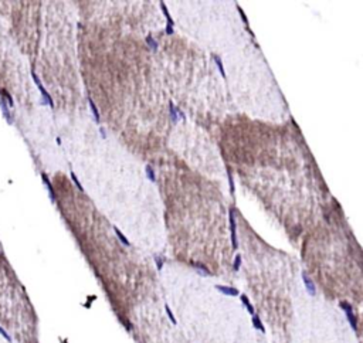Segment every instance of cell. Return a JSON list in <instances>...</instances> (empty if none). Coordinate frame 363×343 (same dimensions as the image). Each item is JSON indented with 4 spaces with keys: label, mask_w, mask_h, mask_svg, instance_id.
Returning a JSON list of instances; mask_svg holds the SVG:
<instances>
[{
    "label": "cell",
    "mask_w": 363,
    "mask_h": 343,
    "mask_svg": "<svg viewBox=\"0 0 363 343\" xmlns=\"http://www.w3.org/2000/svg\"><path fill=\"white\" fill-rule=\"evenodd\" d=\"M241 298V302H243V305L247 308V311H248V313L250 315H255V311H254V306L251 305V302L248 300V298L245 296V295H241L240 296Z\"/></svg>",
    "instance_id": "7c38bea8"
},
{
    "label": "cell",
    "mask_w": 363,
    "mask_h": 343,
    "mask_svg": "<svg viewBox=\"0 0 363 343\" xmlns=\"http://www.w3.org/2000/svg\"><path fill=\"white\" fill-rule=\"evenodd\" d=\"M253 326L255 327V329H258V330H261V332L264 333L265 332V327H264V325H262V322H261V319L257 315H253Z\"/></svg>",
    "instance_id": "9a60e30c"
},
{
    "label": "cell",
    "mask_w": 363,
    "mask_h": 343,
    "mask_svg": "<svg viewBox=\"0 0 363 343\" xmlns=\"http://www.w3.org/2000/svg\"><path fill=\"white\" fill-rule=\"evenodd\" d=\"M3 97H4V99H7V104H9V107H10V108L14 107V102H13V99H11L10 94L6 91V89H3Z\"/></svg>",
    "instance_id": "44dd1931"
},
{
    "label": "cell",
    "mask_w": 363,
    "mask_h": 343,
    "mask_svg": "<svg viewBox=\"0 0 363 343\" xmlns=\"http://www.w3.org/2000/svg\"><path fill=\"white\" fill-rule=\"evenodd\" d=\"M169 111H170V119H172V122L176 123L177 121H179V115H177V111H176V107H174V104L172 101L169 102Z\"/></svg>",
    "instance_id": "8fae6325"
},
{
    "label": "cell",
    "mask_w": 363,
    "mask_h": 343,
    "mask_svg": "<svg viewBox=\"0 0 363 343\" xmlns=\"http://www.w3.org/2000/svg\"><path fill=\"white\" fill-rule=\"evenodd\" d=\"M145 173H146V177L151 180V182H155V180H156L155 170H153V167H152L151 165H146V166H145Z\"/></svg>",
    "instance_id": "e0dca14e"
},
{
    "label": "cell",
    "mask_w": 363,
    "mask_h": 343,
    "mask_svg": "<svg viewBox=\"0 0 363 343\" xmlns=\"http://www.w3.org/2000/svg\"><path fill=\"white\" fill-rule=\"evenodd\" d=\"M302 281H303V284H305V288H306V291H308V294L311 295V296H315V295H316V288H315L314 281L309 278L305 272L302 274Z\"/></svg>",
    "instance_id": "8992f818"
},
{
    "label": "cell",
    "mask_w": 363,
    "mask_h": 343,
    "mask_svg": "<svg viewBox=\"0 0 363 343\" xmlns=\"http://www.w3.org/2000/svg\"><path fill=\"white\" fill-rule=\"evenodd\" d=\"M31 75H33V80H34V82H36L37 88L40 89V92H41V104H43V105H50L51 108H54V102H53L51 97H50V94L47 92V89H45L44 85L41 84V81L38 80V77H37V74L34 72V70H31Z\"/></svg>",
    "instance_id": "6da1fadb"
},
{
    "label": "cell",
    "mask_w": 363,
    "mask_h": 343,
    "mask_svg": "<svg viewBox=\"0 0 363 343\" xmlns=\"http://www.w3.org/2000/svg\"><path fill=\"white\" fill-rule=\"evenodd\" d=\"M160 9H162V11H163V14H165V17H166V20H168V24H166V27H165V31H166V34H173V26H174V23H173V20H172V17H170V14H169V10H168V7H166V4L163 3V1H160Z\"/></svg>",
    "instance_id": "5b68a950"
},
{
    "label": "cell",
    "mask_w": 363,
    "mask_h": 343,
    "mask_svg": "<svg viewBox=\"0 0 363 343\" xmlns=\"http://www.w3.org/2000/svg\"><path fill=\"white\" fill-rule=\"evenodd\" d=\"M339 306L343 309V312H345V315H346L347 321H349V323H350L352 329L355 330V332H358V321H356V316H355V313H353L352 305L347 303V302H345V300H342L341 303H339Z\"/></svg>",
    "instance_id": "7a4b0ae2"
},
{
    "label": "cell",
    "mask_w": 363,
    "mask_h": 343,
    "mask_svg": "<svg viewBox=\"0 0 363 343\" xmlns=\"http://www.w3.org/2000/svg\"><path fill=\"white\" fill-rule=\"evenodd\" d=\"M165 311H166V313H168V316H169V319H170V322H172L173 325H176V323H177V321H176V318L173 316V312L170 311L169 305H165Z\"/></svg>",
    "instance_id": "d6986e66"
},
{
    "label": "cell",
    "mask_w": 363,
    "mask_h": 343,
    "mask_svg": "<svg viewBox=\"0 0 363 343\" xmlns=\"http://www.w3.org/2000/svg\"><path fill=\"white\" fill-rule=\"evenodd\" d=\"M228 180H230V190L231 193H234V183H233V177H231V173L228 171Z\"/></svg>",
    "instance_id": "cb8c5ba5"
},
{
    "label": "cell",
    "mask_w": 363,
    "mask_h": 343,
    "mask_svg": "<svg viewBox=\"0 0 363 343\" xmlns=\"http://www.w3.org/2000/svg\"><path fill=\"white\" fill-rule=\"evenodd\" d=\"M213 58H214V63H216V65L218 67V71H220L221 77H223V78H226V71H224V67H223L221 58H220L218 55H216V54H213Z\"/></svg>",
    "instance_id": "5bb4252c"
},
{
    "label": "cell",
    "mask_w": 363,
    "mask_h": 343,
    "mask_svg": "<svg viewBox=\"0 0 363 343\" xmlns=\"http://www.w3.org/2000/svg\"><path fill=\"white\" fill-rule=\"evenodd\" d=\"M41 177H43V183L45 184V187H47V190H48L50 198H51V201L54 203V201H55V192H54V189H53V186H51V183H50L48 177H47V174H45V173H43V174H41Z\"/></svg>",
    "instance_id": "ba28073f"
},
{
    "label": "cell",
    "mask_w": 363,
    "mask_h": 343,
    "mask_svg": "<svg viewBox=\"0 0 363 343\" xmlns=\"http://www.w3.org/2000/svg\"><path fill=\"white\" fill-rule=\"evenodd\" d=\"M228 217H230V230H231V244H233L234 250H237V230H236V215H234V210H230Z\"/></svg>",
    "instance_id": "277c9868"
},
{
    "label": "cell",
    "mask_w": 363,
    "mask_h": 343,
    "mask_svg": "<svg viewBox=\"0 0 363 343\" xmlns=\"http://www.w3.org/2000/svg\"><path fill=\"white\" fill-rule=\"evenodd\" d=\"M70 176H71V179H72V182L75 183V186H77V187H78V189H80V190H81V192H82V190H84V187H82V186H81V183H80V180H78V177H77V174H75V173H74V171H71V174H70Z\"/></svg>",
    "instance_id": "ffe728a7"
},
{
    "label": "cell",
    "mask_w": 363,
    "mask_h": 343,
    "mask_svg": "<svg viewBox=\"0 0 363 343\" xmlns=\"http://www.w3.org/2000/svg\"><path fill=\"white\" fill-rule=\"evenodd\" d=\"M216 289L221 294L227 295V296H239V289H236L233 286H226V285H216Z\"/></svg>",
    "instance_id": "52a82bcc"
},
{
    "label": "cell",
    "mask_w": 363,
    "mask_h": 343,
    "mask_svg": "<svg viewBox=\"0 0 363 343\" xmlns=\"http://www.w3.org/2000/svg\"><path fill=\"white\" fill-rule=\"evenodd\" d=\"M153 259H155V262H156V268H157V271H162V268H163V262H165V258H162L160 255H155V257H153Z\"/></svg>",
    "instance_id": "ac0fdd59"
},
{
    "label": "cell",
    "mask_w": 363,
    "mask_h": 343,
    "mask_svg": "<svg viewBox=\"0 0 363 343\" xmlns=\"http://www.w3.org/2000/svg\"><path fill=\"white\" fill-rule=\"evenodd\" d=\"M99 133H101V136H102V138H104V139H105V138H107V135H105V130H104V129H102V128H101V129H99Z\"/></svg>",
    "instance_id": "d4e9b609"
},
{
    "label": "cell",
    "mask_w": 363,
    "mask_h": 343,
    "mask_svg": "<svg viewBox=\"0 0 363 343\" xmlns=\"http://www.w3.org/2000/svg\"><path fill=\"white\" fill-rule=\"evenodd\" d=\"M88 104H89V109H91V112H92L94 121H95L97 123H99V121H101V116H99V112H98V109H97V105L94 104V101H92L91 98H88Z\"/></svg>",
    "instance_id": "30bf717a"
},
{
    "label": "cell",
    "mask_w": 363,
    "mask_h": 343,
    "mask_svg": "<svg viewBox=\"0 0 363 343\" xmlns=\"http://www.w3.org/2000/svg\"><path fill=\"white\" fill-rule=\"evenodd\" d=\"M192 265L195 267L196 271H199V274L204 275V277H209V275H212V272L209 271V268H207L206 265H203L201 262H192Z\"/></svg>",
    "instance_id": "9c48e42d"
},
{
    "label": "cell",
    "mask_w": 363,
    "mask_h": 343,
    "mask_svg": "<svg viewBox=\"0 0 363 343\" xmlns=\"http://www.w3.org/2000/svg\"><path fill=\"white\" fill-rule=\"evenodd\" d=\"M240 265H241V255L240 254H237L236 255V258H234V271H239L240 269Z\"/></svg>",
    "instance_id": "7402d4cb"
},
{
    "label": "cell",
    "mask_w": 363,
    "mask_h": 343,
    "mask_svg": "<svg viewBox=\"0 0 363 343\" xmlns=\"http://www.w3.org/2000/svg\"><path fill=\"white\" fill-rule=\"evenodd\" d=\"M0 109H1V113H3L4 119L7 121V123H9V125H13V123H14V115L10 112V107H9V104L6 102L4 97H0Z\"/></svg>",
    "instance_id": "3957f363"
},
{
    "label": "cell",
    "mask_w": 363,
    "mask_h": 343,
    "mask_svg": "<svg viewBox=\"0 0 363 343\" xmlns=\"http://www.w3.org/2000/svg\"><path fill=\"white\" fill-rule=\"evenodd\" d=\"M0 335H1V336H3V338H4L6 340H7V342H11L10 335H9V333L6 332V330H4V329H3V327H1V326H0Z\"/></svg>",
    "instance_id": "603a6c76"
},
{
    "label": "cell",
    "mask_w": 363,
    "mask_h": 343,
    "mask_svg": "<svg viewBox=\"0 0 363 343\" xmlns=\"http://www.w3.org/2000/svg\"><path fill=\"white\" fill-rule=\"evenodd\" d=\"M146 44H148V47H149L152 51H157V48H159V45H157L156 40L152 37V36H148V37H146Z\"/></svg>",
    "instance_id": "2e32d148"
},
{
    "label": "cell",
    "mask_w": 363,
    "mask_h": 343,
    "mask_svg": "<svg viewBox=\"0 0 363 343\" xmlns=\"http://www.w3.org/2000/svg\"><path fill=\"white\" fill-rule=\"evenodd\" d=\"M114 231H115V234H116V237L119 238V241L122 242V244H124L125 247H129V245H130V242L128 241V238H126V237H125L124 234H122V231H121L119 228H118V227H114Z\"/></svg>",
    "instance_id": "4fadbf2b"
}]
</instances>
